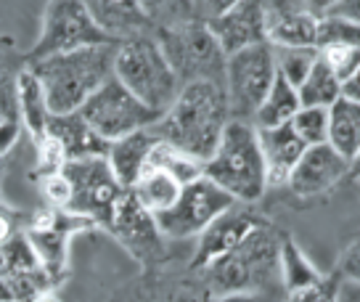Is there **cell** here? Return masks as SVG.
<instances>
[{
	"mask_svg": "<svg viewBox=\"0 0 360 302\" xmlns=\"http://www.w3.org/2000/svg\"><path fill=\"white\" fill-rule=\"evenodd\" d=\"M231 120L233 117L225 85L212 80H199L183 85L167 114H162V120L151 127L162 141L178 146L180 151L191 154L199 162H207L214 154L225 125Z\"/></svg>",
	"mask_w": 360,
	"mask_h": 302,
	"instance_id": "cell-1",
	"label": "cell"
},
{
	"mask_svg": "<svg viewBox=\"0 0 360 302\" xmlns=\"http://www.w3.org/2000/svg\"><path fill=\"white\" fill-rule=\"evenodd\" d=\"M117 45L120 43L88 45V48H77V51L34 58L30 69L43 82L51 112H79V106L114 75Z\"/></svg>",
	"mask_w": 360,
	"mask_h": 302,
	"instance_id": "cell-2",
	"label": "cell"
},
{
	"mask_svg": "<svg viewBox=\"0 0 360 302\" xmlns=\"http://www.w3.org/2000/svg\"><path fill=\"white\" fill-rule=\"evenodd\" d=\"M204 175L241 204L262 199L270 183L257 125L247 120H231L225 125L214 154L204 162Z\"/></svg>",
	"mask_w": 360,
	"mask_h": 302,
	"instance_id": "cell-3",
	"label": "cell"
},
{
	"mask_svg": "<svg viewBox=\"0 0 360 302\" xmlns=\"http://www.w3.org/2000/svg\"><path fill=\"white\" fill-rule=\"evenodd\" d=\"M212 297L259 294L281 284V239L259 223L241 244L204 268Z\"/></svg>",
	"mask_w": 360,
	"mask_h": 302,
	"instance_id": "cell-4",
	"label": "cell"
},
{
	"mask_svg": "<svg viewBox=\"0 0 360 302\" xmlns=\"http://www.w3.org/2000/svg\"><path fill=\"white\" fill-rule=\"evenodd\" d=\"M114 75L157 114H167L183 90V82L169 64L157 32L135 34L117 45Z\"/></svg>",
	"mask_w": 360,
	"mask_h": 302,
	"instance_id": "cell-5",
	"label": "cell"
},
{
	"mask_svg": "<svg viewBox=\"0 0 360 302\" xmlns=\"http://www.w3.org/2000/svg\"><path fill=\"white\" fill-rule=\"evenodd\" d=\"M157 37L183 85L199 80H212L225 85L228 56L207 22L196 19L172 30H157Z\"/></svg>",
	"mask_w": 360,
	"mask_h": 302,
	"instance_id": "cell-6",
	"label": "cell"
},
{
	"mask_svg": "<svg viewBox=\"0 0 360 302\" xmlns=\"http://www.w3.org/2000/svg\"><path fill=\"white\" fill-rule=\"evenodd\" d=\"M278 77L276 48L259 43L231 54L225 61V93L233 120L255 122L259 103L265 101L270 85Z\"/></svg>",
	"mask_w": 360,
	"mask_h": 302,
	"instance_id": "cell-7",
	"label": "cell"
},
{
	"mask_svg": "<svg viewBox=\"0 0 360 302\" xmlns=\"http://www.w3.org/2000/svg\"><path fill=\"white\" fill-rule=\"evenodd\" d=\"M79 114L109 144L135 133V130L151 127V125H157L162 120V114L148 109L135 93L124 88L122 80L117 77V75H112L101 88L79 106Z\"/></svg>",
	"mask_w": 360,
	"mask_h": 302,
	"instance_id": "cell-8",
	"label": "cell"
},
{
	"mask_svg": "<svg viewBox=\"0 0 360 302\" xmlns=\"http://www.w3.org/2000/svg\"><path fill=\"white\" fill-rule=\"evenodd\" d=\"M64 175L72 183V201L69 213L88 218L90 223L103 228L112 225L114 210L122 199L124 189L120 178L114 175L109 157H85L69 159L64 165Z\"/></svg>",
	"mask_w": 360,
	"mask_h": 302,
	"instance_id": "cell-9",
	"label": "cell"
},
{
	"mask_svg": "<svg viewBox=\"0 0 360 302\" xmlns=\"http://www.w3.org/2000/svg\"><path fill=\"white\" fill-rule=\"evenodd\" d=\"M120 43L103 32L90 16L85 0H48L43 13V30L30 58H45L64 51H77L88 45H109Z\"/></svg>",
	"mask_w": 360,
	"mask_h": 302,
	"instance_id": "cell-10",
	"label": "cell"
},
{
	"mask_svg": "<svg viewBox=\"0 0 360 302\" xmlns=\"http://www.w3.org/2000/svg\"><path fill=\"white\" fill-rule=\"evenodd\" d=\"M233 204L236 199L228 191L202 175L186 183L175 204L157 215L159 231L165 234V239H191L202 234L217 215L231 210Z\"/></svg>",
	"mask_w": 360,
	"mask_h": 302,
	"instance_id": "cell-11",
	"label": "cell"
},
{
	"mask_svg": "<svg viewBox=\"0 0 360 302\" xmlns=\"http://www.w3.org/2000/svg\"><path fill=\"white\" fill-rule=\"evenodd\" d=\"M109 231L143 265H151L165 255V234L159 231L157 215L148 213L130 189L124 191L117 204Z\"/></svg>",
	"mask_w": 360,
	"mask_h": 302,
	"instance_id": "cell-12",
	"label": "cell"
},
{
	"mask_svg": "<svg viewBox=\"0 0 360 302\" xmlns=\"http://www.w3.org/2000/svg\"><path fill=\"white\" fill-rule=\"evenodd\" d=\"M349 172V159H345L334 146L315 144L304 149L302 159L297 162V168L289 175V191L302 196V199H313L321 196L337 186L339 180Z\"/></svg>",
	"mask_w": 360,
	"mask_h": 302,
	"instance_id": "cell-13",
	"label": "cell"
},
{
	"mask_svg": "<svg viewBox=\"0 0 360 302\" xmlns=\"http://www.w3.org/2000/svg\"><path fill=\"white\" fill-rule=\"evenodd\" d=\"M207 24L217 37V43L223 45L225 56L252 45L268 43V13L262 0H241Z\"/></svg>",
	"mask_w": 360,
	"mask_h": 302,
	"instance_id": "cell-14",
	"label": "cell"
},
{
	"mask_svg": "<svg viewBox=\"0 0 360 302\" xmlns=\"http://www.w3.org/2000/svg\"><path fill=\"white\" fill-rule=\"evenodd\" d=\"M257 225V218L249 210H244L241 201H236L231 210L217 215L212 223L199 234V244H196V255H193V268L204 270L207 265H212L214 260H220L223 255L233 252Z\"/></svg>",
	"mask_w": 360,
	"mask_h": 302,
	"instance_id": "cell-15",
	"label": "cell"
},
{
	"mask_svg": "<svg viewBox=\"0 0 360 302\" xmlns=\"http://www.w3.org/2000/svg\"><path fill=\"white\" fill-rule=\"evenodd\" d=\"M257 130L265 165H268V183L270 186H286L292 170L302 159L307 144L297 135L292 122L276 125V127H257Z\"/></svg>",
	"mask_w": 360,
	"mask_h": 302,
	"instance_id": "cell-16",
	"label": "cell"
},
{
	"mask_svg": "<svg viewBox=\"0 0 360 302\" xmlns=\"http://www.w3.org/2000/svg\"><path fill=\"white\" fill-rule=\"evenodd\" d=\"M85 6L103 32L120 43L135 34L154 32L141 0H85Z\"/></svg>",
	"mask_w": 360,
	"mask_h": 302,
	"instance_id": "cell-17",
	"label": "cell"
},
{
	"mask_svg": "<svg viewBox=\"0 0 360 302\" xmlns=\"http://www.w3.org/2000/svg\"><path fill=\"white\" fill-rule=\"evenodd\" d=\"M157 141L159 135L154 133V127H143V130L124 135L120 141H112L106 157H109L114 175L120 178L124 189H133V183L141 178V172L146 170L151 149L157 146Z\"/></svg>",
	"mask_w": 360,
	"mask_h": 302,
	"instance_id": "cell-18",
	"label": "cell"
},
{
	"mask_svg": "<svg viewBox=\"0 0 360 302\" xmlns=\"http://www.w3.org/2000/svg\"><path fill=\"white\" fill-rule=\"evenodd\" d=\"M48 133L58 138L69 159H85V157H106L109 154V141H103L96 133L85 117L79 112L69 114H51L48 122Z\"/></svg>",
	"mask_w": 360,
	"mask_h": 302,
	"instance_id": "cell-19",
	"label": "cell"
},
{
	"mask_svg": "<svg viewBox=\"0 0 360 302\" xmlns=\"http://www.w3.org/2000/svg\"><path fill=\"white\" fill-rule=\"evenodd\" d=\"M16 103H19V114H22L24 125L32 133L34 141L48 135V122H51L53 112L48 106L43 82L37 80V75L30 67L16 75Z\"/></svg>",
	"mask_w": 360,
	"mask_h": 302,
	"instance_id": "cell-20",
	"label": "cell"
},
{
	"mask_svg": "<svg viewBox=\"0 0 360 302\" xmlns=\"http://www.w3.org/2000/svg\"><path fill=\"white\" fill-rule=\"evenodd\" d=\"M328 144L337 149L345 159L360 154V103L352 99L334 101L328 106Z\"/></svg>",
	"mask_w": 360,
	"mask_h": 302,
	"instance_id": "cell-21",
	"label": "cell"
},
{
	"mask_svg": "<svg viewBox=\"0 0 360 302\" xmlns=\"http://www.w3.org/2000/svg\"><path fill=\"white\" fill-rule=\"evenodd\" d=\"M130 191H133L135 199L141 201L148 213L159 215L175 204V199H178L180 191H183V183L172 172H167V170L146 168L141 172V178L133 183Z\"/></svg>",
	"mask_w": 360,
	"mask_h": 302,
	"instance_id": "cell-22",
	"label": "cell"
},
{
	"mask_svg": "<svg viewBox=\"0 0 360 302\" xmlns=\"http://www.w3.org/2000/svg\"><path fill=\"white\" fill-rule=\"evenodd\" d=\"M300 109H302V101H300L297 85H292L283 75H278L276 82L270 85L265 101L259 103L257 114H255V125L257 127H276V125L292 122L294 114Z\"/></svg>",
	"mask_w": 360,
	"mask_h": 302,
	"instance_id": "cell-23",
	"label": "cell"
},
{
	"mask_svg": "<svg viewBox=\"0 0 360 302\" xmlns=\"http://www.w3.org/2000/svg\"><path fill=\"white\" fill-rule=\"evenodd\" d=\"M323 276L318 273L310 258L304 255L300 246L294 244L292 236L281 239V287L286 289V294H297L321 284Z\"/></svg>",
	"mask_w": 360,
	"mask_h": 302,
	"instance_id": "cell-24",
	"label": "cell"
},
{
	"mask_svg": "<svg viewBox=\"0 0 360 302\" xmlns=\"http://www.w3.org/2000/svg\"><path fill=\"white\" fill-rule=\"evenodd\" d=\"M297 90L302 106H331L334 101L342 99V80L323 64V58H318Z\"/></svg>",
	"mask_w": 360,
	"mask_h": 302,
	"instance_id": "cell-25",
	"label": "cell"
},
{
	"mask_svg": "<svg viewBox=\"0 0 360 302\" xmlns=\"http://www.w3.org/2000/svg\"><path fill=\"white\" fill-rule=\"evenodd\" d=\"M146 168L167 170V172H172V175L183 183V186L204 175V162H199V159L191 157V154H186V151H180L178 146L167 144V141H162V138H159L157 146L151 149V157H148Z\"/></svg>",
	"mask_w": 360,
	"mask_h": 302,
	"instance_id": "cell-26",
	"label": "cell"
},
{
	"mask_svg": "<svg viewBox=\"0 0 360 302\" xmlns=\"http://www.w3.org/2000/svg\"><path fill=\"white\" fill-rule=\"evenodd\" d=\"M141 6L154 24V32L157 30H172V27L199 19L196 8H193V0H141Z\"/></svg>",
	"mask_w": 360,
	"mask_h": 302,
	"instance_id": "cell-27",
	"label": "cell"
},
{
	"mask_svg": "<svg viewBox=\"0 0 360 302\" xmlns=\"http://www.w3.org/2000/svg\"><path fill=\"white\" fill-rule=\"evenodd\" d=\"M321 58L318 48H276V64H278V75L289 80L292 85H302V80L310 75L315 61Z\"/></svg>",
	"mask_w": 360,
	"mask_h": 302,
	"instance_id": "cell-28",
	"label": "cell"
},
{
	"mask_svg": "<svg viewBox=\"0 0 360 302\" xmlns=\"http://www.w3.org/2000/svg\"><path fill=\"white\" fill-rule=\"evenodd\" d=\"M328 45H360V24L349 22L345 16L328 13L318 19V37L315 48H328Z\"/></svg>",
	"mask_w": 360,
	"mask_h": 302,
	"instance_id": "cell-29",
	"label": "cell"
},
{
	"mask_svg": "<svg viewBox=\"0 0 360 302\" xmlns=\"http://www.w3.org/2000/svg\"><path fill=\"white\" fill-rule=\"evenodd\" d=\"M292 127L307 146L328 141V106H302L294 114Z\"/></svg>",
	"mask_w": 360,
	"mask_h": 302,
	"instance_id": "cell-30",
	"label": "cell"
},
{
	"mask_svg": "<svg viewBox=\"0 0 360 302\" xmlns=\"http://www.w3.org/2000/svg\"><path fill=\"white\" fill-rule=\"evenodd\" d=\"M323 64H326L342 82L347 77H352L360 67V45H328L318 51Z\"/></svg>",
	"mask_w": 360,
	"mask_h": 302,
	"instance_id": "cell-31",
	"label": "cell"
},
{
	"mask_svg": "<svg viewBox=\"0 0 360 302\" xmlns=\"http://www.w3.org/2000/svg\"><path fill=\"white\" fill-rule=\"evenodd\" d=\"M67 162L69 157L58 138H53V135L48 133L37 141V172H40V178L51 175V172H61Z\"/></svg>",
	"mask_w": 360,
	"mask_h": 302,
	"instance_id": "cell-32",
	"label": "cell"
},
{
	"mask_svg": "<svg viewBox=\"0 0 360 302\" xmlns=\"http://www.w3.org/2000/svg\"><path fill=\"white\" fill-rule=\"evenodd\" d=\"M40 191H43V199L48 201V207L53 210H69V201H72V183L61 172H51L40 178Z\"/></svg>",
	"mask_w": 360,
	"mask_h": 302,
	"instance_id": "cell-33",
	"label": "cell"
},
{
	"mask_svg": "<svg viewBox=\"0 0 360 302\" xmlns=\"http://www.w3.org/2000/svg\"><path fill=\"white\" fill-rule=\"evenodd\" d=\"M27 223H30V218H22V213H13L6 204H0V249L19 234H24Z\"/></svg>",
	"mask_w": 360,
	"mask_h": 302,
	"instance_id": "cell-34",
	"label": "cell"
},
{
	"mask_svg": "<svg viewBox=\"0 0 360 302\" xmlns=\"http://www.w3.org/2000/svg\"><path fill=\"white\" fill-rule=\"evenodd\" d=\"M289 302H339L337 297V281L323 279L321 284H315L310 289L289 294Z\"/></svg>",
	"mask_w": 360,
	"mask_h": 302,
	"instance_id": "cell-35",
	"label": "cell"
},
{
	"mask_svg": "<svg viewBox=\"0 0 360 302\" xmlns=\"http://www.w3.org/2000/svg\"><path fill=\"white\" fill-rule=\"evenodd\" d=\"M337 270L342 279L352 281V284H360V239H355V241L342 252Z\"/></svg>",
	"mask_w": 360,
	"mask_h": 302,
	"instance_id": "cell-36",
	"label": "cell"
},
{
	"mask_svg": "<svg viewBox=\"0 0 360 302\" xmlns=\"http://www.w3.org/2000/svg\"><path fill=\"white\" fill-rule=\"evenodd\" d=\"M13 109H19V103H16V80H11L8 69L0 64V120L16 114Z\"/></svg>",
	"mask_w": 360,
	"mask_h": 302,
	"instance_id": "cell-37",
	"label": "cell"
},
{
	"mask_svg": "<svg viewBox=\"0 0 360 302\" xmlns=\"http://www.w3.org/2000/svg\"><path fill=\"white\" fill-rule=\"evenodd\" d=\"M236 3H241V0H193V8H196V16L202 22H212L228 8H233Z\"/></svg>",
	"mask_w": 360,
	"mask_h": 302,
	"instance_id": "cell-38",
	"label": "cell"
},
{
	"mask_svg": "<svg viewBox=\"0 0 360 302\" xmlns=\"http://www.w3.org/2000/svg\"><path fill=\"white\" fill-rule=\"evenodd\" d=\"M19 130H22V125L16 120V114L0 120V157H6L13 149V144L19 141Z\"/></svg>",
	"mask_w": 360,
	"mask_h": 302,
	"instance_id": "cell-39",
	"label": "cell"
},
{
	"mask_svg": "<svg viewBox=\"0 0 360 302\" xmlns=\"http://www.w3.org/2000/svg\"><path fill=\"white\" fill-rule=\"evenodd\" d=\"M331 13L345 16V19H349V22L360 24V0H339V6Z\"/></svg>",
	"mask_w": 360,
	"mask_h": 302,
	"instance_id": "cell-40",
	"label": "cell"
},
{
	"mask_svg": "<svg viewBox=\"0 0 360 302\" xmlns=\"http://www.w3.org/2000/svg\"><path fill=\"white\" fill-rule=\"evenodd\" d=\"M304 6H307V11L315 13L321 19V16H328V13L337 8L339 0H304Z\"/></svg>",
	"mask_w": 360,
	"mask_h": 302,
	"instance_id": "cell-41",
	"label": "cell"
},
{
	"mask_svg": "<svg viewBox=\"0 0 360 302\" xmlns=\"http://www.w3.org/2000/svg\"><path fill=\"white\" fill-rule=\"evenodd\" d=\"M342 96H345V99H352L355 103H360V67L352 77H347L345 82H342Z\"/></svg>",
	"mask_w": 360,
	"mask_h": 302,
	"instance_id": "cell-42",
	"label": "cell"
},
{
	"mask_svg": "<svg viewBox=\"0 0 360 302\" xmlns=\"http://www.w3.org/2000/svg\"><path fill=\"white\" fill-rule=\"evenodd\" d=\"M0 302H16V294H13L8 276H0Z\"/></svg>",
	"mask_w": 360,
	"mask_h": 302,
	"instance_id": "cell-43",
	"label": "cell"
},
{
	"mask_svg": "<svg viewBox=\"0 0 360 302\" xmlns=\"http://www.w3.org/2000/svg\"><path fill=\"white\" fill-rule=\"evenodd\" d=\"M210 302H257V294H225V297H212Z\"/></svg>",
	"mask_w": 360,
	"mask_h": 302,
	"instance_id": "cell-44",
	"label": "cell"
},
{
	"mask_svg": "<svg viewBox=\"0 0 360 302\" xmlns=\"http://www.w3.org/2000/svg\"><path fill=\"white\" fill-rule=\"evenodd\" d=\"M27 302H58V297L45 289V291H40V294H34L32 300H27Z\"/></svg>",
	"mask_w": 360,
	"mask_h": 302,
	"instance_id": "cell-45",
	"label": "cell"
},
{
	"mask_svg": "<svg viewBox=\"0 0 360 302\" xmlns=\"http://www.w3.org/2000/svg\"><path fill=\"white\" fill-rule=\"evenodd\" d=\"M349 172H352V178H355V180H360V154L349 162Z\"/></svg>",
	"mask_w": 360,
	"mask_h": 302,
	"instance_id": "cell-46",
	"label": "cell"
},
{
	"mask_svg": "<svg viewBox=\"0 0 360 302\" xmlns=\"http://www.w3.org/2000/svg\"><path fill=\"white\" fill-rule=\"evenodd\" d=\"M8 268H6V258H3V249H0V276H6Z\"/></svg>",
	"mask_w": 360,
	"mask_h": 302,
	"instance_id": "cell-47",
	"label": "cell"
},
{
	"mask_svg": "<svg viewBox=\"0 0 360 302\" xmlns=\"http://www.w3.org/2000/svg\"><path fill=\"white\" fill-rule=\"evenodd\" d=\"M0 175H3V157H0Z\"/></svg>",
	"mask_w": 360,
	"mask_h": 302,
	"instance_id": "cell-48",
	"label": "cell"
},
{
	"mask_svg": "<svg viewBox=\"0 0 360 302\" xmlns=\"http://www.w3.org/2000/svg\"><path fill=\"white\" fill-rule=\"evenodd\" d=\"M355 302H360V300H355Z\"/></svg>",
	"mask_w": 360,
	"mask_h": 302,
	"instance_id": "cell-49",
	"label": "cell"
}]
</instances>
